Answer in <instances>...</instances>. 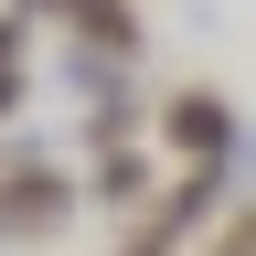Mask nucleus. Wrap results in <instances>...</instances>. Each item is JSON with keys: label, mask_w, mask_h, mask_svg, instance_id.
<instances>
[{"label": "nucleus", "mask_w": 256, "mask_h": 256, "mask_svg": "<svg viewBox=\"0 0 256 256\" xmlns=\"http://www.w3.org/2000/svg\"><path fill=\"white\" fill-rule=\"evenodd\" d=\"M0 214H11L22 235H54V224H64V182H22V192H0Z\"/></svg>", "instance_id": "1"}, {"label": "nucleus", "mask_w": 256, "mask_h": 256, "mask_svg": "<svg viewBox=\"0 0 256 256\" xmlns=\"http://www.w3.org/2000/svg\"><path fill=\"white\" fill-rule=\"evenodd\" d=\"M171 139H192V150H224V107H214V96H182V107H171Z\"/></svg>", "instance_id": "2"}, {"label": "nucleus", "mask_w": 256, "mask_h": 256, "mask_svg": "<svg viewBox=\"0 0 256 256\" xmlns=\"http://www.w3.org/2000/svg\"><path fill=\"white\" fill-rule=\"evenodd\" d=\"M139 192H150V171H139V160L118 150V160H107V203H139Z\"/></svg>", "instance_id": "3"}]
</instances>
